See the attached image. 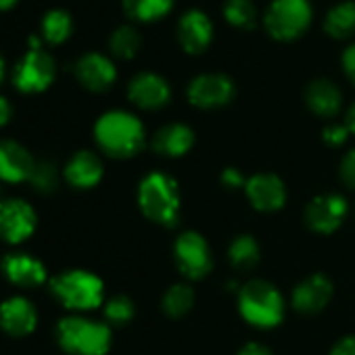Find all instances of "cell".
I'll return each mask as SVG.
<instances>
[{
    "label": "cell",
    "instance_id": "cell-6",
    "mask_svg": "<svg viewBox=\"0 0 355 355\" xmlns=\"http://www.w3.org/2000/svg\"><path fill=\"white\" fill-rule=\"evenodd\" d=\"M57 76L55 59L40 49L38 38H30V51L19 59V63L13 69V84L19 92L36 94L46 90Z\"/></svg>",
    "mask_w": 355,
    "mask_h": 355
},
{
    "label": "cell",
    "instance_id": "cell-30",
    "mask_svg": "<svg viewBox=\"0 0 355 355\" xmlns=\"http://www.w3.org/2000/svg\"><path fill=\"white\" fill-rule=\"evenodd\" d=\"M105 322L109 326H125L132 322L136 307L134 301L125 295H115L109 301H105Z\"/></svg>",
    "mask_w": 355,
    "mask_h": 355
},
{
    "label": "cell",
    "instance_id": "cell-14",
    "mask_svg": "<svg viewBox=\"0 0 355 355\" xmlns=\"http://www.w3.org/2000/svg\"><path fill=\"white\" fill-rule=\"evenodd\" d=\"M38 326V309L36 305L21 295L9 297L0 303V328L9 336L21 338L36 330Z\"/></svg>",
    "mask_w": 355,
    "mask_h": 355
},
{
    "label": "cell",
    "instance_id": "cell-28",
    "mask_svg": "<svg viewBox=\"0 0 355 355\" xmlns=\"http://www.w3.org/2000/svg\"><path fill=\"white\" fill-rule=\"evenodd\" d=\"M109 49L117 59H132L140 51V34L132 26H121L111 34Z\"/></svg>",
    "mask_w": 355,
    "mask_h": 355
},
{
    "label": "cell",
    "instance_id": "cell-10",
    "mask_svg": "<svg viewBox=\"0 0 355 355\" xmlns=\"http://www.w3.org/2000/svg\"><path fill=\"white\" fill-rule=\"evenodd\" d=\"M347 214H349V205L345 197L336 193H326V195L313 197L307 203L303 211V220L309 230L318 234H332L336 228H340Z\"/></svg>",
    "mask_w": 355,
    "mask_h": 355
},
{
    "label": "cell",
    "instance_id": "cell-17",
    "mask_svg": "<svg viewBox=\"0 0 355 355\" xmlns=\"http://www.w3.org/2000/svg\"><path fill=\"white\" fill-rule=\"evenodd\" d=\"M169 96H171L169 84L161 76L150 73V71L134 76L128 84V98L136 107L146 109V111L165 107L169 103Z\"/></svg>",
    "mask_w": 355,
    "mask_h": 355
},
{
    "label": "cell",
    "instance_id": "cell-5",
    "mask_svg": "<svg viewBox=\"0 0 355 355\" xmlns=\"http://www.w3.org/2000/svg\"><path fill=\"white\" fill-rule=\"evenodd\" d=\"M53 297L69 311H92L105 301L103 280L88 270H65L51 280Z\"/></svg>",
    "mask_w": 355,
    "mask_h": 355
},
{
    "label": "cell",
    "instance_id": "cell-19",
    "mask_svg": "<svg viewBox=\"0 0 355 355\" xmlns=\"http://www.w3.org/2000/svg\"><path fill=\"white\" fill-rule=\"evenodd\" d=\"M103 173H105L103 161L92 150H78L63 169V178L67 180V184L78 191L94 189L103 180Z\"/></svg>",
    "mask_w": 355,
    "mask_h": 355
},
{
    "label": "cell",
    "instance_id": "cell-40",
    "mask_svg": "<svg viewBox=\"0 0 355 355\" xmlns=\"http://www.w3.org/2000/svg\"><path fill=\"white\" fill-rule=\"evenodd\" d=\"M17 5V0H0V11H9Z\"/></svg>",
    "mask_w": 355,
    "mask_h": 355
},
{
    "label": "cell",
    "instance_id": "cell-36",
    "mask_svg": "<svg viewBox=\"0 0 355 355\" xmlns=\"http://www.w3.org/2000/svg\"><path fill=\"white\" fill-rule=\"evenodd\" d=\"M343 69H345L347 78L355 84V44H351L343 53Z\"/></svg>",
    "mask_w": 355,
    "mask_h": 355
},
{
    "label": "cell",
    "instance_id": "cell-4",
    "mask_svg": "<svg viewBox=\"0 0 355 355\" xmlns=\"http://www.w3.org/2000/svg\"><path fill=\"white\" fill-rule=\"evenodd\" d=\"M239 311L243 320L255 328L268 330L282 322L284 318V297L268 280H249L239 291Z\"/></svg>",
    "mask_w": 355,
    "mask_h": 355
},
{
    "label": "cell",
    "instance_id": "cell-9",
    "mask_svg": "<svg viewBox=\"0 0 355 355\" xmlns=\"http://www.w3.org/2000/svg\"><path fill=\"white\" fill-rule=\"evenodd\" d=\"M38 228V216L24 199L0 201V241L7 245H21Z\"/></svg>",
    "mask_w": 355,
    "mask_h": 355
},
{
    "label": "cell",
    "instance_id": "cell-35",
    "mask_svg": "<svg viewBox=\"0 0 355 355\" xmlns=\"http://www.w3.org/2000/svg\"><path fill=\"white\" fill-rule=\"evenodd\" d=\"M330 355H355V334L343 336L330 351Z\"/></svg>",
    "mask_w": 355,
    "mask_h": 355
},
{
    "label": "cell",
    "instance_id": "cell-8",
    "mask_svg": "<svg viewBox=\"0 0 355 355\" xmlns=\"http://www.w3.org/2000/svg\"><path fill=\"white\" fill-rule=\"evenodd\" d=\"M173 261L180 274L189 280H201L214 270V255L209 243L199 232H182L173 243Z\"/></svg>",
    "mask_w": 355,
    "mask_h": 355
},
{
    "label": "cell",
    "instance_id": "cell-41",
    "mask_svg": "<svg viewBox=\"0 0 355 355\" xmlns=\"http://www.w3.org/2000/svg\"><path fill=\"white\" fill-rule=\"evenodd\" d=\"M5 73H7V65H5V59L0 57V82L5 80Z\"/></svg>",
    "mask_w": 355,
    "mask_h": 355
},
{
    "label": "cell",
    "instance_id": "cell-25",
    "mask_svg": "<svg viewBox=\"0 0 355 355\" xmlns=\"http://www.w3.org/2000/svg\"><path fill=\"white\" fill-rule=\"evenodd\" d=\"M195 305V291L184 284V282H178L173 286H169L165 293H163V299H161V309L167 318H182L187 315Z\"/></svg>",
    "mask_w": 355,
    "mask_h": 355
},
{
    "label": "cell",
    "instance_id": "cell-12",
    "mask_svg": "<svg viewBox=\"0 0 355 355\" xmlns=\"http://www.w3.org/2000/svg\"><path fill=\"white\" fill-rule=\"evenodd\" d=\"M245 195H247L249 203L257 211H263V214L278 211L286 203V187H284V182L276 173H270V171H261V173H255V175L247 178Z\"/></svg>",
    "mask_w": 355,
    "mask_h": 355
},
{
    "label": "cell",
    "instance_id": "cell-39",
    "mask_svg": "<svg viewBox=\"0 0 355 355\" xmlns=\"http://www.w3.org/2000/svg\"><path fill=\"white\" fill-rule=\"evenodd\" d=\"M347 128H349V132H353L355 134V105L349 109V113H347Z\"/></svg>",
    "mask_w": 355,
    "mask_h": 355
},
{
    "label": "cell",
    "instance_id": "cell-15",
    "mask_svg": "<svg viewBox=\"0 0 355 355\" xmlns=\"http://www.w3.org/2000/svg\"><path fill=\"white\" fill-rule=\"evenodd\" d=\"M334 286L330 282V278L326 274H311L307 278H303L291 295V305L299 311V313H318L322 311L330 299H332Z\"/></svg>",
    "mask_w": 355,
    "mask_h": 355
},
{
    "label": "cell",
    "instance_id": "cell-37",
    "mask_svg": "<svg viewBox=\"0 0 355 355\" xmlns=\"http://www.w3.org/2000/svg\"><path fill=\"white\" fill-rule=\"evenodd\" d=\"M236 355H274V353L261 343H247Z\"/></svg>",
    "mask_w": 355,
    "mask_h": 355
},
{
    "label": "cell",
    "instance_id": "cell-33",
    "mask_svg": "<svg viewBox=\"0 0 355 355\" xmlns=\"http://www.w3.org/2000/svg\"><path fill=\"white\" fill-rule=\"evenodd\" d=\"M338 173H340V180L347 189L355 191V148L349 150L343 161H340V167H338Z\"/></svg>",
    "mask_w": 355,
    "mask_h": 355
},
{
    "label": "cell",
    "instance_id": "cell-21",
    "mask_svg": "<svg viewBox=\"0 0 355 355\" xmlns=\"http://www.w3.org/2000/svg\"><path fill=\"white\" fill-rule=\"evenodd\" d=\"M195 144V132L187 123H167L153 136V150L161 157H182Z\"/></svg>",
    "mask_w": 355,
    "mask_h": 355
},
{
    "label": "cell",
    "instance_id": "cell-18",
    "mask_svg": "<svg viewBox=\"0 0 355 355\" xmlns=\"http://www.w3.org/2000/svg\"><path fill=\"white\" fill-rule=\"evenodd\" d=\"M76 78L80 84L92 92H105L113 86L117 78V69L111 59L98 53H88L76 63Z\"/></svg>",
    "mask_w": 355,
    "mask_h": 355
},
{
    "label": "cell",
    "instance_id": "cell-16",
    "mask_svg": "<svg viewBox=\"0 0 355 355\" xmlns=\"http://www.w3.org/2000/svg\"><path fill=\"white\" fill-rule=\"evenodd\" d=\"M34 157L15 140H0V182L21 184L28 182L34 171Z\"/></svg>",
    "mask_w": 355,
    "mask_h": 355
},
{
    "label": "cell",
    "instance_id": "cell-22",
    "mask_svg": "<svg viewBox=\"0 0 355 355\" xmlns=\"http://www.w3.org/2000/svg\"><path fill=\"white\" fill-rule=\"evenodd\" d=\"M340 103H343L340 90L330 80L318 78V80L309 82L307 88H305V105L309 107V111L313 115L332 117V115L338 113Z\"/></svg>",
    "mask_w": 355,
    "mask_h": 355
},
{
    "label": "cell",
    "instance_id": "cell-13",
    "mask_svg": "<svg viewBox=\"0 0 355 355\" xmlns=\"http://www.w3.org/2000/svg\"><path fill=\"white\" fill-rule=\"evenodd\" d=\"M0 270H3L7 282L17 288H38L46 282V266L26 251L7 253L0 263Z\"/></svg>",
    "mask_w": 355,
    "mask_h": 355
},
{
    "label": "cell",
    "instance_id": "cell-7",
    "mask_svg": "<svg viewBox=\"0 0 355 355\" xmlns=\"http://www.w3.org/2000/svg\"><path fill=\"white\" fill-rule=\"evenodd\" d=\"M311 24L309 0H272L266 13V30L276 40H295Z\"/></svg>",
    "mask_w": 355,
    "mask_h": 355
},
{
    "label": "cell",
    "instance_id": "cell-27",
    "mask_svg": "<svg viewBox=\"0 0 355 355\" xmlns=\"http://www.w3.org/2000/svg\"><path fill=\"white\" fill-rule=\"evenodd\" d=\"M71 28H73V21H71L69 13L63 11V9H53L42 19V38L49 44L57 46V44H61V42H65L69 38Z\"/></svg>",
    "mask_w": 355,
    "mask_h": 355
},
{
    "label": "cell",
    "instance_id": "cell-20",
    "mask_svg": "<svg viewBox=\"0 0 355 355\" xmlns=\"http://www.w3.org/2000/svg\"><path fill=\"white\" fill-rule=\"evenodd\" d=\"M214 38V28L209 17L203 11H189L180 17L178 24V40H180L182 49L191 55L203 53Z\"/></svg>",
    "mask_w": 355,
    "mask_h": 355
},
{
    "label": "cell",
    "instance_id": "cell-23",
    "mask_svg": "<svg viewBox=\"0 0 355 355\" xmlns=\"http://www.w3.org/2000/svg\"><path fill=\"white\" fill-rule=\"evenodd\" d=\"M228 259L230 266L239 272H249L253 270L259 259H261V249L259 243L251 236V234H241L236 236L230 247H228Z\"/></svg>",
    "mask_w": 355,
    "mask_h": 355
},
{
    "label": "cell",
    "instance_id": "cell-32",
    "mask_svg": "<svg viewBox=\"0 0 355 355\" xmlns=\"http://www.w3.org/2000/svg\"><path fill=\"white\" fill-rule=\"evenodd\" d=\"M349 128H347V123L345 125H340V123H330V125H326L324 128V132H322V140L328 144V146H340V144H345V140L349 138Z\"/></svg>",
    "mask_w": 355,
    "mask_h": 355
},
{
    "label": "cell",
    "instance_id": "cell-11",
    "mask_svg": "<svg viewBox=\"0 0 355 355\" xmlns=\"http://www.w3.org/2000/svg\"><path fill=\"white\" fill-rule=\"evenodd\" d=\"M234 84L226 73H203L189 84V101L199 109H218L232 101Z\"/></svg>",
    "mask_w": 355,
    "mask_h": 355
},
{
    "label": "cell",
    "instance_id": "cell-24",
    "mask_svg": "<svg viewBox=\"0 0 355 355\" xmlns=\"http://www.w3.org/2000/svg\"><path fill=\"white\" fill-rule=\"evenodd\" d=\"M324 30L338 40L355 36V3H340L326 13Z\"/></svg>",
    "mask_w": 355,
    "mask_h": 355
},
{
    "label": "cell",
    "instance_id": "cell-29",
    "mask_svg": "<svg viewBox=\"0 0 355 355\" xmlns=\"http://www.w3.org/2000/svg\"><path fill=\"white\" fill-rule=\"evenodd\" d=\"M224 17L234 28L251 30L255 26L257 11H255V5L251 3V0H226L224 3Z\"/></svg>",
    "mask_w": 355,
    "mask_h": 355
},
{
    "label": "cell",
    "instance_id": "cell-3",
    "mask_svg": "<svg viewBox=\"0 0 355 355\" xmlns=\"http://www.w3.org/2000/svg\"><path fill=\"white\" fill-rule=\"evenodd\" d=\"M57 343L69 355H107L111 349V326L86 315H67L57 324Z\"/></svg>",
    "mask_w": 355,
    "mask_h": 355
},
{
    "label": "cell",
    "instance_id": "cell-1",
    "mask_svg": "<svg viewBox=\"0 0 355 355\" xmlns=\"http://www.w3.org/2000/svg\"><path fill=\"white\" fill-rule=\"evenodd\" d=\"M94 140L105 155L113 159H130L144 148L146 132L136 115L128 111H109L98 117Z\"/></svg>",
    "mask_w": 355,
    "mask_h": 355
},
{
    "label": "cell",
    "instance_id": "cell-38",
    "mask_svg": "<svg viewBox=\"0 0 355 355\" xmlns=\"http://www.w3.org/2000/svg\"><path fill=\"white\" fill-rule=\"evenodd\" d=\"M11 117H13V107H11V103H9L5 96H0V128L7 125V123L11 121Z\"/></svg>",
    "mask_w": 355,
    "mask_h": 355
},
{
    "label": "cell",
    "instance_id": "cell-34",
    "mask_svg": "<svg viewBox=\"0 0 355 355\" xmlns=\"http://www.w3.org/2000/svg\"><path fill=\"white\" fill-rule=\"evenodd\" d=\"M220 180L226 189H245L247 184V178L236 167H226L220 175Z\"/></svg>",
    "mask_w": 355,
    "mask_h": 355
},
{
    "label": "cell",
    "instance_id": "cell-31",
    "mask_svg": "<svg viewBox=\"0 0 355 355\" xmlns=\"http://www.w3.org/2000/svg\"><path fill=\"white\" fill-rule=\"evenodd\" d=\"M32 187L42 193V195H51L57 191L59 187V171H57V165L53 161H36L34 165V171H32V178H30Z\"/></svg>",
    "mask_w": 355,
    "mask_h": 355
},
{
    "label": "cell",
    "instance_id": "cell-26",
    "mask_svg": "<svg viewBox=\"0 0 355 355\" xmlns=\"http://www.w3.org/2000/svg\"><path fill=\"white\" fill-rule=\"evenodd\" d=\"M173 0H123V11L136 21H157L169 13Z\"/></svg>",
    "mask_w": 355,
    "mask_h": 355
},
{
    "label": "cell",
    "instance_id": "cell-2",
    "mask_svg": "<svg viewBox=\"0 0 355 355\" xmlns=\"http://www.w3.org/2000/svg\"><path fill=\"white\" fill-rule=\"evenodd\" d=\"M138 207L146 220L159 226H175L180 218V191L171 175L153 171L138 187Z\"/></svg>",
    "mask_w": 355,
    "mask_h": 355
}]
</instances>
